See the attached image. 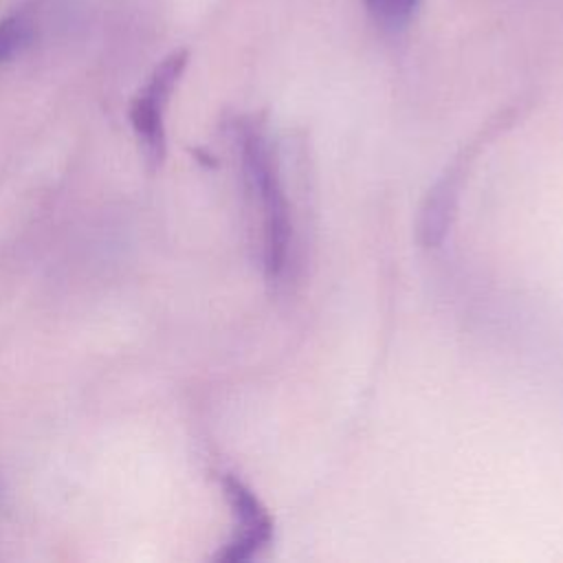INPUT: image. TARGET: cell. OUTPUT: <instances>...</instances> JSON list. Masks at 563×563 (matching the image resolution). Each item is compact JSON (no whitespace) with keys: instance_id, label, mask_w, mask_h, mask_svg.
I'll return each mask as SVG.
<instances>
[{"instance_id":"obj_1","label":"cell","mask_w":563,"mask_h":563,"mask_svg":"<svg viewBox=\"0 0 563 563\" xmlns=\"http://www.w3.org/2000/svg\"><path fill=\"white\" fill-rule=\"evenodd\" d=\"M242 174L249 194L257 200L262 224V260L271 282H279L288 271L292 224L288 200L282 187L275 147L260 119L249 117L235 125Z\"/></svg>"},{"instance_id":"obj_2","label":"cell","mask_w":563,"mask_h":563,"mask_svg":"<svg viewBox=\"0 0 563 563\" xmlns=\"http://www.w3.org/2000/svg\"><path fill=\"white\" fill-rule=\"evenodd\" d=\"M189 53L185 48L172 51L147 77L141 90L130 101V123L145 163L156 169L165 158V110L187 68Z\"/></svg>"},{"instance_id":"obj_3","label":"cell","mask_w":563,"mask_h":563,"mask_svg":"<svg viewBox=\"0 0 563 563\" xmlns=\"http://www.w3.org/2000/svg\"><path fill=\"white\" fill-rule=\"evenodd\" d=\"M508 125V117L501 114L497 117L495 123H490L486 130H482L457 156L455 161L446 167V172L440 176V180L435 183V187L429 191L424 207L420 211V220H418V233H420V242L429 249H435L442 244L455 207H457V198H460V189L464 183V176L468 172V167L473 165L475 156L482 152V147L497 136L499 130H504Z\"/></svg>"},{"instance_id":"obj_4","label":"cell","mask_w":563,"mask_h":563,"mask_svg":"<svg viewBox=\"0 0 563 563\" xmlns=\"http://www.w3.org/2000/svg\"><path fill=\"white\" fill-rule=\"evenodd\" d=\"M222 490L231 506L235 528L231 539L222 545V550L213 556L220 563H244L257 556L273 537V521L255 497V493L235 475L227 473L222 477Z\"/></svg>"},{"instance_id":"obj_5","label":"cell","mask_w":563,"mask_h":563,"mask_svg":"<svg viewBox=\"0 0 563 563\" xmlns=\"http://www.w3.org/2000/svg\"><path fill=\"white\" fill-rule=\"evenodd\" d=\"M33 40V20L26 13H11L0 20V66L20 55Z\"/></svg>"},{"instance_id":"obj_6","label":"cell","mask_w":563,"mask_h":563,"mask_svg":"<svg viewBox=\"0 0 563 563\" xmlns=\"http://www.w3.org/2000/svg\"><path fill=\"white\" fill-rule=\"evenodd\" d=\"M369 15L389 31L405 29L407 22L411 20L418 0H363Z\"/></svg>"}]
</instances>
